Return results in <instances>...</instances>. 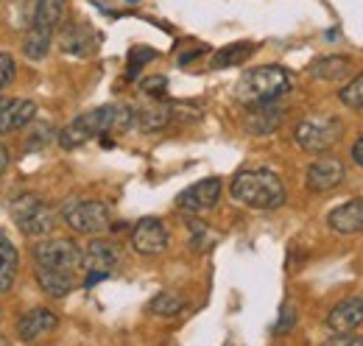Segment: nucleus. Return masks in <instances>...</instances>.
Returning a JSON list of instances; mask_svg holds the SVG:
<instances>
[{"label": "nucleus", "instance_id": "obj_25", "mask_svg": "<svg viewBox=\"0 0 363 346\" xmlns=\"http://www.w3.org/2000/svg\"><path fill=\"white\" fill-rule=\"evenodd\" d=\"M184 296L179 294H174V291H162V294H157L151 304H148V310L154 313V316H160V318H174V316H179L182 310H184Z\"/></svg>", "mask_w": 363, "mask_h": 346}, {"label": "nucleus", "instance_id": "obj_23", "mask_svg": "<svg viewBox=\"0 0 363 346\" xmlns=\"http://www.w3.org/2000/svg\"><path fill=\"white\" fill-rule=\"evenodd\" d=\"M95 37L87 26H67L65 28V37H62V50L70 53V56H84L90 53Z\"/></svg>", "mask_w": 363, "mask_h": 346}, {"label": "nucleus", "instance_id": "obj_34", "mask_svg": "<svg viewBox=\"0 0 363 346\" xmlns=\"http://www.w3.org/2000/svg\"><path fill=\"white\" fill-rule=\"evenodd\" d=\"M352 162H355V165H363V137L352 145Z\"/></svg>", "mask_w": 363, "mask_h": 346}, {"label": "nucleus", "instance_id": "obj_15", "mask_svg": "<svg viewBox=\"0 0 363 346\" xmlns=\"http://www.w3.org/2000/svg\"><path fill=\"white\" fill-rule=\"evenodd\" d=\"M118 262H121L118 246L109 243V240H101V238H95L90 246L82 252V268L84 271H104V274H109Z\"/></svg>", "mask_w": 363, "mask_h": 346}, {"label": "nucleus", "instance_id": "obj_24", "mask_svg": "<svg viewBox=\"0 0 363 346\" xmlns=\"http://www.w3.org/2000/svg\"><path fill=\"white\" fill-rule=\"evenodd\" d=\"M252 53H255V45H252V43L227 45V48H221V50H218V53L210 59V67H213V70H227V67H235V65L246 62Z\"/></svg>", "mask_w": 363, "mask_h": 346}, {"label": "nucleus", "instance_id": "obj_28", "mask_svg": "<svg viewBox=\"0 0 363 346\" xmlns=\"http://www.w3.org/2000/svg\"><path fill=\"white\" fill-rule=\"evenodd\" d=\"M296 327V307L294 302H285L279 307V318H277V324H274V333L277 335H285V333H291Z\"/></svg>", "mask_w": 363, "mask_h": 346}, {"label": "nucleus", "instance_id": "obj_10", "mask_svg": "<svg viewBox=\"0 0 363 346\" xmlns=\"http://www.w3.org/2000/svg\"><path fill=\"white\" fill-rule=\"evenodd\" d=\"M344 165L335 160V157H321L316 162L308 165V173H305V187L311 193H327L333 187H338L344 182Z\"/></svg>", "mask_w": 363, "mask_h": 346}, {"label": "nucleus", "instance_id": "obj_17", "mask_svg": "<svg viewBox=\"0 0 363 346\" xmlns=\"http://www.w3.org/2000/svg\"><path fill=\"white\" fill-rule=\"evenodd\" d=\"M37 118V104L28 101V98H17V101H9L0 112V134H11V131L28 126L31 121Z\"/></svg>", "mask_w": 363, "mask_h": 346}, {"label": "nucleus", "instance_id": "obj_9", "mask_svg": "<svg viewBox=\"0 0 363 346\" xmlns=\"http://www.w3.org/2000/svg\"><path fill=\"white\" fill-rule=\"evenodd\" d=\"M221 190H224L221 179H218V176H207V179L190 184L187 190H182L179 196H177V207L184 210V213H204V210H213V207L218 204V199H221Z\"/></svg>", "mask_w": 363, "mask_h": 346}, {"label": "nucleus", "instance_id": "obj_3", "mask_svg": "<svg viewBox=\"0 0 363 346\" xmlns=\"http://www.w3.org/2000/svg\"><path fill=\"white\" fill-rule=\"evenodd\" d=\"M291 73L279 65H260L246 70L238 84H235V101L243 106H257V104H269L279 101L285 92H291Z\"/></svg>", "mask_w": 363, "mask_h": 346}, {"label": "nucleus", "instance_id": "obj_14", "mask_svg": "<svg viewBox=\"0 0 363 346\" xmlns=\"http://www.w3.org/2000/svg\"><path fill=\"white\" fill-rule=\"evenodd\" d=\"M327 223L338 235H361L363 232V199H352L335 210H330Z\"/></svg>", "mask_w": 363, "mask_h": 346}, {"label": "nucleus", "instance_id": "obj_37", "mask_svg": "<svg viewBox=\"0 0 363 346\" xmlns=\"http://www.w3.org/2000/svg\"><path fill=\"white\" fill-rule=\"evenodd\" d=\"M3 344H9V338H3V335H0V346Z\"/></svg>", "mask_w": 363, "mask_h": 346}, {"label": "nucleus", "instance_id": "obj_36", "mask_svg": "<svg viewBox=\"0 0 363 346\" xmlns=\"http://www.w3.org/2000/svg\"><path fill=\"white\" fill-rule=\"evenodd\" d=\"M6 104H9V98H3V95H0V112H3V106H6Z\"/></svg>", "mask_w": 363, "mask_h": 346}, {"label": "nucleus", "instance_id": "obj_12", "mask_svg": "<svg viewBox=\"0 0 363 346\" xmlns=\"http://www.w3.org/2000/svg\"><path fill=\"white\" fill-rule=\"evenodd\" d=\"M327 330L333 335H341V333H355L363 324V296H352V299H344L338 302L330 316H327Z\"/></svg>", "mask_w": 363, "mask_h": 346}, {"label": "nucleus", "instance_id": "obj_2", "mask_svg": "<svg viewBox=\"0 0 363 346\" xmlns=\"http://www.w3.org/2000/svg\"><path fill=\"white\" fill-rule=\"evenodd\" d=\"M229 196L252 210H277L285 204V184L282 179L269 168L235 173L229 184Z\"/></svg>", "mask_w": 363, "mask_h": 346}, {"label": "nucleus", "instance_id": "obj_30", "mask_svg": "<svg viewBox=\"0 0 363 346\" xmlns=\"http://www.w3.org/2000/svg\"><path fill=\"white\" fill-rule=\"evenodd\" d=\"M143 92L148 98H162L168 92V79L165 76H148V79H143Z\"/></svg>", "mask_w": 363, "mask_h": 346}, {"label": "nucleus", "instance_id": "obj_6", "mask_svg": "<svg viewBox=\"0 0 363 346\" xmlns=\"http://www.w3.org/2000/svg\"><path fill=\"white\" fill-rule=\"evenodd\" d=\"M31 257L37 265H45V268H59V271H70L76 274L82 268V249L67 240V238H45V240H37L31 246Z\"/></svg>", "mask_w": 363, "mask_h": 346}, {"label": "nucleus", "instance_id": "obj_35", "mask_svg": "<svg viewBox=\"0 0 363 346\" xmlns=\"http://www.w3.org/2000/svg\"><path fill=\"white\" fill-rule=\"evenodd\" d=\"M6 168H9V151H6V145L0 143V176L6 173Z\"/></svg>", "mask_w": 363, "mask_h": 346}, {"label": "nucleus", "instance_id": "obj_29", "mask_svg": "<svg viewBox=\"0 0 363 346\" xmlns=\"http://www.w3.org/2000/svg\"><path fill=\"white\" fill-rule=\"evenodd\" d=\"M50 140H53V129H50V123H37L34 134L26 140V151H40V148H45Z\"/></svg>", "mask_w": 363, "mask_h": 346}, {"label": "nucleus", "instance_id": "obj_21", "mask_svg": "<svg viewBox=\"0 0 363 346\" xmlns=\"http://www.w3.org/2000/svg\"><path fill=\"white\" fill-rule=\"evenodd\" d=\"M53 45V31L50 28H43V26H31L26 31V40H23V56L31 59V62H43L48 56Z\"/></svg>", "mask_w": 363, "mask_h": 346}, {"label": "nucleus", "instance_id": "obj_7", "mask_svg": "<svg viewBox=\"0 0 363 346\" xmlns=\"http://www.w3.org/2000/svg\"><path fill=\"white\" fill-rule=\"evenodd\" d=\"M65 223L76 235H101L109 229L112 216L104 201H76L65 210Z\"/></svg>", "mask_w": 363, "mask_h": 346}, {"label": "nucleus", "instance_id": "obj_13", "mask_svg": "<svg viewBox=\"0 0 363 346\" xmlns=\"http://www.w3.org/2000/svg\"><path fill=\"white\" fill-rule=\"evenodd\" d=\"M285 112L277 106V101H269V104H257V106H246V121L243 126L249 134H257V137H266V134H274L279 129Z\"/></svg>", "mask_w": 363, "mask_h": 346}, {"label": "nucleus", "instance_id": "obj_20", "mask_svg": "<svg viewBox=\"0 0 363 346\" xmlns=\"http://www.w3.org/2000/svg\"><path fill=\"white\" fill-rule=\"evenodd\" d=\"M17 268H20V252H17V246L9 238L0 235V296L14 288Z\"/></svg>", "mask_w": 363, "mask_h": 346}, {"label": "nucleus", "instance_id": "obj_8", "mask_svg": "<svg viewBox=\"0 0 363 346\" xmlns=\"http://www.w3.org/2000/svg\"><path fill=\"white\" fill-rule=\"evenodd\" d=\"M168 226L160 221V218H143L137 221L135 229H132V246H135L137 255L143 257H157L168 249Z\"/></svg>", "mask_w": 363, "mask_h": 346}, {"label": "nucleus", "instance_id": "obj_26", "mask_svg": "<svg viewBox=\"0 0 363 346\" xmlns=\"http://www.w3.org/2000/svg\"><path fill=\"white\" fill-rule=\"evenodd\" d=\"M338 98H341L344 106H350V109H355V112H363V70L347 86H341Z\"/></svg>", "mask_w": 363, "mask_h": 346}, {"label": "nucleus", "instance_id": "obj_32", "mask_svg": "<svg viewBox=\"0 0 363 346\" xmlns=\"http://www.w3.org/2000/svg\"><path fill=\"white\" fill-rule=\"evenodd\" d=\"M151 56H157L151 48H135V50H132V59H135V62H132V73H137V67H140V65L151 62Z\"/></svg>", "mask_w": 363, "mask_h": 346}, {"label": "nucleus", "instance_id": "obj_4", "mask_svg": "<svg viewBox=\"0 0 363 346\" xmlns=\"http://www.w3.org/2000/svg\"><path fill=\"white\" fill-rule=\"evenodd\" d=\"M294 137H296L302 151L324 154V151H330L344 137V123L335 115H308V118L299 121Z\"/></svg>", "mask_w": 363, "mask_h": 346}, {"label": "nucleus", "instance_id": "obj_11", "mask_svg": "<svg viewBox=\"0 0 363 346\" xmlns=\"http://www.w3.org/2000/svg\"><path fill=\"white\" fill-rule=\"evenodd\" d=\"M56 327H59L56 313H50L45 307H34V310H28V313L20 316V321H17V338L26 341V344H34L43 335L53 333Z\"/></svg>", "mask_w": 363, "mask_h": 346}, {"label": "nucleus", "instance_id": "obj_31", "mask_svg": "<svg viewBox=\"0 0 363 346\" xmlns=\"http://www.w3.org/2000/svg\"><path fill=\"white\" fill-rule=\"evenodd\" d=\"M14 76H17V65H14L11 53H0V89H6L11 84Z\"/></svg>", "mask_w": 363, "mask_h": 346}, {"label": "nucleus", "instance_id": "obj_1", "mask_svg": "<svg viewBox=\"0 0 363 346\" xmlns=\"http://www.w3.org/2000/svg\"><path fill=\"white\" fill-rule=\"evenodd\" d=\"M135 126V109L132 106H123V104H106V106H98L90 109L79 118H73L65 129L56 134L59 145L73 151L84 143H90L101 134H109V131H129Z\"/></svg>", "mask_w": 363, "mask_h": 346}, {"label": "nucleus", "instance_id": "obj_18", "mask_svg": "<svg viewBox=\"0 0 363 346\" xmlns=\"http://www.w3.org/2000/svg\"><path fill=\"white\" fill-rule=\"evenodd\" d=\"M171 123V104H162V98H154L151 104H143L135 109V126L145 134L162 131Z\"/></svg>", "mask_w": 363, "mask_h": 346}, {"label": "nucleus", "instance_id": "obj_19", "mask_svg": "<svg viewBox=\"0 0 363 346\" xmlns=\"http://www.w3.org/2000/svg\"><path fill=\"white\" fill-rule=\"evenodd\" d=\"M308 73L318 82H341L352 73V62L350 56H318L308 67Z\"/></svg>", "mask_w": 363, "mask_h": 346}, {"label": "nucleus", "instance_id": "obj_16", "mask_svg": "<svg viewBox=\"0 0 363 346\" xmlns=\"http://www.w3.org/2000/svg\"><path fill=\"white\" fill-rule=\"evenodd\" d=\"M37 285H40V291L45 296H50V299H65L76 288V274L37 265Z\"/></svg>", "mask_w": 363, "mask_h": 346}, {"label": "nucleus", "instance_id": "obj_22", "mask_svg": "<svg viewBox=\"0 0 363 346\" xmlns=\"http://www.w3.org/2000/svg\"><path fill=\"white\" fill-rule=\"evenodd\" d=\"M67 14V0H34V17L31 26H43V28H56Z\"/></svg>", "mask_w": 363, "mask_h": 346}, {"label": "nucleus", "instance_id": "obj_5", "mask_svg": "<svg viewBox=\"0 0 363 346\" xmlns=\"http://www.w3.org/2000/svg\"><path fill=\"white\" fill-rule=\"evenodd\" d=\"M11 216H14L17 229L23 235H28V238H45V235L53 232V226H56L53 207L48 201H43L40 196H34V193L17 196L11 201Z\"/></svg>", "mask_w": 363, "mask_h": 346}, {"label": "nucleus", "instance_id": "obj_27", "mask_svg": "<svg viewBox=\"0 0 363 346\" xmlns=\"http://www.w3.org/2000/svg\"><path fill=\"white\" fill-rule=\"evenodd\" d=\"M187 226H190V246L196 249V252H201L207 243H213V232L207 229V223H201V221H193V218H187Z\"/></svg>", "mask_w": 363, "mask_h": 346}, {"label": "nucleus", "instance_id": "obj_33", "mask_svg": "<svg viewBox=\"0 0 363 346\" xmlns=\"http://www.w3.org/2000/svg\"><path fill=\"white\" fill-rule=\"evenodd\" d=\"M327 344L330 346H363V338L361 335H347V333H341V335H333Z\"/></svg>", "mask_w": 363, "mask_h": 346}]
</instances>
